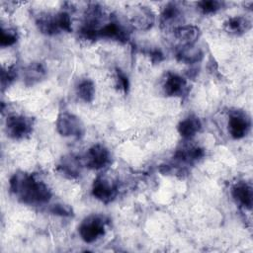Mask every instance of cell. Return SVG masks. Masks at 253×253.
Masks as SVG:
<instances>
[{"label": "cell", "instance_id": "obj_27", "mask_svg": "<svg viewBox=\"0 0 253 253\" xmlns=\"http://www.w3.org/2000/svg\"><path fill=\"white\" fill-rule=\"evenodd\" d=\"M150 58H151V61L156 63V62H160L163 60L164 56H163V53L162 51L159 49V48H153V49H150V51L148 52Z\"/></svg>", "mask_w": 253, "mask_h": 253}, {"label": "cell", "instance_id": "obj_18", "mask_svg": "<svg viewBox=\"0 0 253 253\" xmlns=\"http://www.w3.org/2000/svg\"><path fill=\"white\" fill-rule=\"evenodd\" d=\"M202 128L201 121L198 117L191 115L182 120L178 126L177 130L179 134L185 139L193 138Z\"/></svg>", "mask_w": 253, "mask_h": 253}, {"label": "cell", "instance_id": "obj_3", "mask_svg": "<svg viewBox=\"0 0 253 253\" xmlns=\"http://www.w3.org/2000/svg\"><path fill=\"white\" fill-rule=\"evenodd\" d=\"M118 192V183L108 175H98L93 182L92 195L95 199L104 204H109L114 201Z\"/></svg>", "mask_w": 253, "mask_h": 253}, {"label": "cell", "instance_id": "obj_25", "mask_svg": "<svg viewBox=\"0 0 253 253\" xmlns=\"http://www.w3.org/2000/svg\"><path fill=\"white\" fill-rule=\"evenodd\" d=\"M49 211L55 215L64 216V217L73 215L72 208L65 204H54L49 208Z\"/></svg>", "mask_w": 253, "mask_h": 253}, {"label": "cell", "instance_id": "obj_2", "mask_svg": "<svg viewBox=\"0 0 253 253\" xmlns=\"http://www.w3.org/2000/svg\"><path fill=\"white\" fill-rule=\"evenodd\" d=\"M108 219L101 214H92L85 217L78 227L82 240L86 243H92L105 234Z\"/></svg>", "mask_w": 253, "mask_h": 253}, {"label": "cell", "instance_id": "obj_1", "mask_svg": "<svg viewBox=\"0 0 253 253\" xmlns=\"http://www.w3.org/2000/svg\"><path fill=\"white\" fill-rule=\"evenodd\" d=\"M9 186L16 199L25 205H44L51 198V191L44 182L39 180L34 174L24 171L14 173L10 178Z\"/></svg>", "mask_w": 253, "mask_h": 253}, {"label": "cell", "instance_id": "obj_5", "mask_svg": "<svg viewBox=\"0 0 253 253\" xmlns=\"http://www.w3.org/2000/svg\"><path fill=\"white\" fill-rule=\"evenodd\" d=\"M34 121L23 115L9 116L6 120V132L10 138L20 140L30 136L33 132Z\"/></svg>", "mask_w": 253, "mask_h": 253}, {"label": "cell", "instance_id": "obj_6", "mask_svg": "<svg viewBox=\"0 0 253 253\" xmlns=\"http://www.w3.org/2000/svg\"><path fill=\"white\" fill-rule=\"evenodd\" d=\"M81 161L82 164L89 169L100 170L111 163V154L106 146L97 143L87 150Z\"/></svg>", "mask_w": 253, "mask_h": 253}, {"label": "cell", "instance_id": "obj_21", "mask_svg": "<svg viewBox=\"0 0 253 253\" xmlns=\"http://www.w3.org/2000/svg\"><path fill=\"white\" fill-rule=\"evenodd\" d=\"M76 94L81 101L85 103H91L95 97L94 82L90 79H84L80 81L76 87Z\"/></svg>", "mask_w": 253, "mask_h": 253}, {"label": "cell", "instance_id": "obj_22", "mask_svg": "<svg viewBox=\"0 0 253 253\" xmlns=\"http://www.w3.org/2000/svg\"><path fill=\"white\" fill-rule=\"evenodd\" d=\"M223 5H224V2L217 1V0H204L197 3L198 8L205 15L216 13L217 11L222 9Z\"/></svg>", "mask_w": 253, "mask_h": 253}, {"label": "cell", "instance_id": "obj_4", "mask_svg": "<svg viewBox=\"0 0 253 253\" xmlns=\"http://www.w3.org/2000/svg\"><path fill=\"white\" fill-rule=\"evenodd\" d=\"M56 130L62 136H74L80 138L85 133V127L81 120L68 112H62L56 119Z\"/></svg>", "mask_w": 253, "mask_h": 253}, {"label": "cell", "instance_id": "obj_7", "mask_svg": "<svg viewBox=\"0 0 253 253\" xmlns=\"http://www.w3.org/2000/svg\"><path fill=\"white\" fill-rule=\"evenodd\" d=\"M163 93L168 97H182L189 92L187 80L177 73L167 72L162 83Z\"/></svg>", "mask_w": 253, "mask_h": 253}, {"label": "cell", "instance_id": "obj_23", "mask_svg": "<svg viewBox=\"0 0 253 253\" xmlns=\"http://www.w3.org/2000/svg\"><path fill=\"white\" fill-rule=\"evenodd\" d=\"M18 41V33L15 29H1L0 34V45L5 46H11Z\"/></svg>", "mask_w": 253, "mask_h": 253}, {"label": "cell", "instance_id": "obj_9", "mask_svg": "<svg viewBox=\"0 0 253 253\" xmlns=\"http://www.w3.org/2000/svg\"><path fill=\"white\" fill-rule=\"evenodd\" d=\"M98 39H108L119 42H126L129 39L127 30L118 21H110L103 25L97 32Z\"/></svg>", "mask_w": 253, "mask_h": 253}, {"label": "cell", "instance_id": "obj_15", "mask_svg": "<svg viewBox=\"0 0 253 253\" xmlns=\"http://www.w3.org/2000/svg\"><path fill=\"white\" fill-rule=\"evenodd\" d=\"M174 37L184 45H193L198 41L201 31L197 26L194 25H181L173 30Z\"/></svg>", "mask_w": 253, "mask_h": 253}, {"label": "cell", "instance_id": "obj_14", "mask_svg": "<svg viewBox=\"0 0 253 253\" xmlns=\"http://www.w3.org/2000/svg\"><path fill=\"white\" fill-rule=\"evenodd\" d=\"M36 25L39 31L46 36H54L61 33L57 13L56 14H42L36 20Z\"/></svg>", "mask_w": 253, "mask_h": 253}, {"label": "cell", "instance_id": "obj_20", "mask_svg": "<svg viewBox=\"0 0 253 253\" xmlns=\"http://www.w3.org/2000/svg\"><path fill=\"white\" fill-rule=\"evenodd\" d=\"M46 75V70L42 63L33 62L25 68L24 81L27 86H33L41 82Z\"/></svg>", "mask_w": 253, "mask_h": 253}, {"label": "cell", "instance_id": "obj_16", "mask_svg": "<svg viewBox=\"0 0 253 253\" xmlns=\"http://www.w3.org/2000/svg\"><path fill=\"white\" fill-rule=\"evenodd\" d=\"M205 156V150L199 146H184L174 154V160L182 164H194Z\"/></svg>", "mask_w": 253, "mask_h": 253}, {"label": "cell", "instance_id": "obj_19", "mask_svg": "<svg viewBox=\"0 0 253 253\" xmlns=\"http://www.w3.org/2000/svg\"><path fill=\"white\" fill-rule=\"evenodd\" d=\"M204 57V52L200 47L193 45H184L176 52V58L178 61L186 64H194L200 62Z\"/></svg>", "mask_w": 253, "mask_h": 253}, {"label": "cell", "instance_id": "obj_17", "mask_svg": "<svg viewBox=\"0 0 253 253\" xmlns=\"http://www.w3.org/2000/svg\"><path fill=\"white\" fill-rule=\"evenodd\" d=\"M251 28V21L244 16L231 17L223 23V30L233 36H241L247 33Z\"/></svg>", "mask_w": 253, "mask_h": 253}, {"label": "cell", "instance_id": "obj_26", "mask_svg": "<svg viewBox=\"0 0 253 253\" xmlns=\"http://www.w3.org/2000/svg\"><path fill=\"white\" fill-rule=\"evenodd\" d=\"M116 81L119 89L122 90L124 93H127L129 89V80L120 68H116Z\"/></svg>", "mask_w": 253, "mask_h": 253}, {"label": "cell", "instance_id": "obj_12", "mask_svg": "<svg viewBox=\"0 0 253 253\" xmlns=\"http://www.w3.org/2000/svg\"><path fill=\"white\" fill-rule=\"evenodd\" d=\"M231 196L239 206L251 210L253 205V191L249 183L244 181L236 182L231 188Z\"/></svg>", "mask_w": 253, "mask_h": 253}, {"label": "cell", "instance_id": "obj_24", "mask_svg": "<svg viewBox=\"0 0 253 253\" xmlns=\"http://www.w3.org/2000/svg\"><path fill=\"white\" fill-rule=\"evenodd\" d=\"M17 77V68L12 65L7 67L6 69L4 68L2 70V77H1V85L2 88H6L8 87Z\"/></svg>", "mask_w": 253, "mask_h": 253}, {"label": "cell", "instance_id": "obj_11", "mask_svg": "<svg viewBox=\"0 0 253 253\" xmlns=\"http://www.w3.org/2000/svg\"><path fill=\"white\" fill-rule=\"evenodd\" d=\"M183 20V12L181 7L174 2L167 3L160 14V26L162 29L168 30L181 26L180 23Z\"/></svg>", "mask_w": 253, "mask_h": 253}, {"label": "cell", "instance_id": "obj_13", "mask_svg": "<svg viewBox=\"0 0 253 253\" xmlns=\"http://www.w3.org/2000/svg\"><path fill=\"white\" fill-rule=\"evenodd\" d=\"M82 161L74 155H66L61 158L57 165V171L69 179H77L81 174Z\"/></svg>", "mask_w": 253, "mask_h": 253}, {"label": "cell", "instance_id": "obj_8", "mask_svg": "<svg viewBox=\"0 0 253 253\" xmlns=\"http://www.w3.org/2000/svg\"><path fill=\"white\" fill-rule=\"evenodd\" d=\"M251 127V121L249 117L241 112H233L228 120V131L232 138L240 139L247 135Z\"/></svg>", "mask_w": 253, "mask_h": 253}, {"label": "cell", "instance_id": "obj_10", "mask_svg": "<svg viewBox=\"0 0 253 253\" xmlns=\"http://www.w3.org/2000/svg\"><path fill=\"white\" fill-rule=\"evenodd\" d=\"M130 24L137 30L146 31L150 29L155 21V16L152 10L146 6H136L129 15Z\"/></svg>", "mask_w": 253, "mask_h": 253}]
</instances>
